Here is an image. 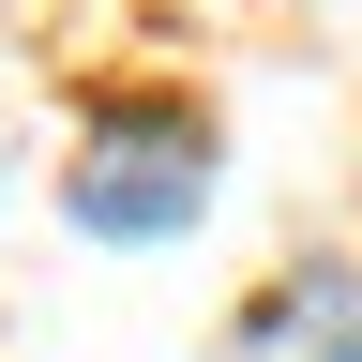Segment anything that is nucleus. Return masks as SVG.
<instances>
[{
	"instance_id": "1",
	"label": "nucleus",
	"mask_w": 362,
	"mask_h": 362,
	"mask_svg": "<svg viewBox=\"0 0 362 362\" xmlns=\"http://www.w3.org/2000/svg\"><path fill=\"white\" fill-rule=\"evenodd\" d=\"M61 211L90 226V242H181V226L211 211V136H197V121H121V136H90L76 181H61Z\"/></svg>"
},
{
	"instance_id": "3",
	"label": "nucleus",
	"mask_w": 362,
	"mask_h": 362,
	"mask_svg": "<svg viewBox=\"0 0 362 362\" xmlns=\"http://www.w3.org/2000/svg\"><path fill=\"white\" fill-rule=\"evenodd\" d=\"M211 362H287V347H272V332H257V317H242V332H226V347H211Z\"/></svg>"
},
{
	"instance_id": "2",
	"label": "nucleus",
	"mask_w": 362,
	"mask_h": 362,
	"mask_svg": "<svg viewBox=\"0 0 362 362\" xmlns=\"http://www.w3.org/2000/svg\"><path fill=\"white\" fill-rule=\"evenodd\" d=\"M257 332L287 347V362H362V272L347 257H302L287 287L257 302Z\"/></svg>"
}]
</instances>
